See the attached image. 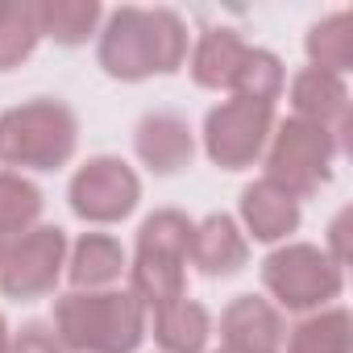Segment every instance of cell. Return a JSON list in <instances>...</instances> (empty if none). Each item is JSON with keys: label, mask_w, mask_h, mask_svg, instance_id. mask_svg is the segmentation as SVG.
I'll use <instances>...</instances> for the list:
<instances>
[{"label": "cell", "mask_w": 353, "mask_h": 353, "mask_svg": "<svg viewBox=\"0 0 353 353\" xmlns=\"http://www.w3.org/2000/svg\"><path fill=\"white\" fill-rule=\"evenodd\" d=\"M188 21L174 9L121 5L96 34V59L108 79L141 83L150 75H174L188 63Z\"/></svg>", "instance_id": "obj_1"}, {"label": "cell", "mask_w": 353, "mask_h": 353, "mask_svg": "<svg viewBox=\"0 0 353 353\" xmlns=\"http://www.w3.org/2000/svg\"><path fill=\"white\" fill-rule=\"evenodd\" d=\"M145 307L133 291H67L54 299L50 332L67 353H137L145 341Z\"/></svg>", "instance_id": "obj_2"}, {"label": "cell", "mask_w": 353, "mask_h": 353, "mask_svg": "<svg viewBox=\"0 0 353 353\" xmlns=\"http://www.w3.org/2000/svg\"><path fill=\"white\" fill-rule=\"evenodd\" d=\"M196 221L179 208H158L137 229V250L129 262V291L145 316L188 299V262H192Z\"/></svg>", "instance_id": "obj_3"}, {"label": "cell", "mask_w": 353, "mask_h": 353, "mask_svg": "<svg viewBox=\"0 0 353 353\" xmlns=\"http://www.w3.org/2000/svg\"><path fill=\"white\" fill-rule=\"evenodd\" d=\"M79 117L59 96H34L0 112V162L21 170H59L75 158Z\"/></svg>", "instance_id": "obj_4"}, {"label": "cell", "mask_w": 353, "mask_h": 353, "mask_svg": "<svg viewBox=\"0 0 353 353\" xmlns=\"http://www.w3.org/2000/svg\"><path fill=\"white\" fill-rule=\"evenodd\" d=\"M341 145L328 129L287 117L274 121V133L266 141V174L274 188H283L295 200H312L320 196V188L332 183V162H336Z\"/></svg>", "instance_id": "obj_5"}, {"label": "cell", "mask_w": 353, "mask_h": 353, "mask_svg": "<svg viewBox=\"0 0 353 353\" xmlns=\"http://www.w3.org/2000/svg\"><path fill=\"white\" fill-rule=\"evenodd\" d=\"M262 287L283 312H320L332 307L345 291V270L312 241H283L262 262Z\"/></svg>", "instance_id": "obj_6"}, {"label": "cell", "mask_w": 353, "mask_h": 353, "mask_svg": "<svg viewBox=\"0 0 353 353\" xmlns=\"http://www.w3.org/2000/svg\"><path fill=\"white\" fill-rule=\"evenodd\" d=\"M67 233L59 225H34L21 237L9 241V254L0 262V291L17 303H34L54 295L63 270H67Z\"/></svg>", "instance_id": "obj_7"}, {"label": "cell", "mask_w": 353, "mask_h": 353, "mask_svg": "<svg viewBox=\"0 0 353 353\" xmlns=\"http://www.w3.org/2000/svg\"><path fill=\"white\" fill-rule=\"evenodd\" d=\"M274 104H254V100H221L204 117V154L221 170H245L266 154V141L274 133Z\"/></svg>", "instance_id": "obj_8"}, {"label": "cell", "mask_w": 353, "mask_h": 353, "mask_svg": "<svg viewBox=\"0 0 353 353\" xmlns=\"http://www.w3.org/2000/svg\"><path fill=\"white\" fill-rule=\"evenodd\" d=\"M71 212L88 225H117L125 221L137 200H141V179L137 170L117 158V154H100L88 158L75 174H71V188H67Z\"/></svg>", "instance_id": "obj_9"}, {"label": "cell", "mask_w": 353, "mask_h": 353, "mask_svg": "<svg viewBox=\"0 0 353 353\" xmlns=\"http://www.w3.org/2000/svg\"><path fill=\"white\" fill-rule=\"evenodd\" d=\"M133 154L154 174H179L196 158V133H192L188 117L170 112V108H158V112H145L137 121V129H133Z\"/></svg>", "instance_id": "obj_10"}, {"label": "cell", "mask_w": 353, "mask_h": 353, "mask_svg": "<svg viewBox=\"0 0 353 353\" xmlns=\"http://www.w3.org/2000/svg\"><path fill=\"white\" fill-rule=\"evenodd\" d=\"M291 117L312 121L320 129H328L336 137V145L345 150V129H349V88L345 75L320 71V67H303L291 79Z\"/></svg>", "instance_id": "obj_11"}, {"label": "cell", "mask_w": 353, "mask_h": 353, "mask_svg": "<svg viewBox=\"0 0 353 353\" xmlns=\"http://www.w3.org/2000/svg\"><path fill=\"white\" fill-rule=\"evenodd\" d=\"M221 336L233 353H283L287 320L283 312L262 295H237L221 312Z\"/></svg>", "instance_id": "obj_12"}, {"label": "cell", "mask_w": 353, "mask_h": 353, "mask_svg": "<svg viewBox=\"0 0 353 353\" xmlns=\"http://www.w3.org/2000/svg\"><path fill=\"white\" fill-rule=\"evenodd\" d=\"M241 233L254 237V241H266V245H283L295 229H299V200L287 196L283 188H274L270 179H254L245 192H241Z\"/></svg>", "instance_id": "obj_13"}, {"label": "cell", "mask_w": 353, "mask_h": 353, "mask_svg": "<svg viewBox=\"0 0 353 353\" xmlns=\"http://www.w3.org/2000/svg\"><path fill=\"white\" fill-rule=\"evenodd\" d=\"M250 262V237L229 212H212L192 233V266L208 279H229Z\"/></svg>", "instance_id": "obj_14"}, {"label": "cell", "mask_w": 353, "mask_h": 353, "mask_svg": "<svg viewBox=\"0 0 353 353\" xmlns=\"http://www.w3.org/2000/svg\"><path fill=\"white\" fill-rule=\"evenodd\" d=\"M129 270L125 245L108 233H83L71 250H67V279L71 291H108L112 283H121V274Z\"/></svg>", "instance_id": "obj_15"}, {"label": "cell", "mask_w": 353, "mask_h": 353, "mask_svg": "<svg viewBox=\"0 0 353 353\" xmlns=\"http://www.w3.org/2000/svg\"><path fill=\"white\" fill-rule=\"evenodd\" d=\"M245 50H250V42L237 30H229V26L204 30L200 42H196V50H192V67H188L192 79H196V88H204V92L229 88L233 75H237V67H241V59H245Z\"/></svg>", "instance_id": "obj_16"}, {"label": "cell", "mask_w": 353, "mask_h": 353, "mask_svg": "<svg viewBox=\"0 0 353 353\" xmlns=\"http://www.w3.org/2000/svg\"><path fill=\"white\" fill-rule=\"evenodd\" d=\"M145 332H154V345L162 353H204L212 336V316L200 299H179L154 312Z\"/></svg>", "instance_id": "obj_17"}, {"label": "cell", "mask_w": 353, "mask_h": 353, "mask_svg": "<svg viewBox=\"0 0 353 353\" xmlns=\"http://www.w3.org/2000/svg\"><path fill=\"white\" fill-rule=\"evenodd\" d=\"M34 9L42 38H50L54 46H83L100 34L104 21L100 0H34Z\"/></svg>", "instance_id": "obj_18"}, {"label": "cell", "mask_w": 353, "mask_h": 353, "mask_svg": "<svg viewBox=\"0 0 353 353\" xmlns=\"http://www.w3.org/2000/svg\"><path fill=\"white\" fill-rule=\"evenodd\" d=\"M287 353H349L353 349V320L341 303L307 312L295 328H287Z\"/></svg>", "instance_id": "obj_19"}, {"label": "cell", "mask_w": 353, "mask_h": 353, "mask_svg": "<svg viewBox=\"0 0 353 353\" xmlns=\"http://www.w3.org/2000/svg\"><path fill=\"white\" fill-rule=\"evenodd\" d=\"M303 50H307V67L345 75V71L353 67V17H349L345 9L328 13L324 21H316V26L307 30Z\"/></svg>", "instance_id": "obj_20"}, {"label": "cell", "mask_w": 353, "mask_h": 353, "mask_svg": "<svg viewBox=\"0 0 353 353\" xmlns=\"http://www.w3.org/2000/svg\"><path fill=\"white\" fill-rule=\"evenodd\" d=\"M42 42L34 0H0V71L21 67Z\"/></svg>", "instance_id": "obj_21"}, {"label": "cell", "mask_w": 353, "mask_h": 353, "mask_svg": "<svg viewBox=\"0 0 353 353\" xmlns=\"http://www.w3.org/2000/svg\"><path fill=\"white\" fill-rule=\"evenodd\" d=\"M283 88H287V71H283L279 54L262 50V46L245 50V59H241V67L229 83V92L237 100H254V104H274L283 96Z\"/></svg>", "instance_id": "obj_22"}, {"label": "cell", "mask_w": 353, "mask_h": 353, "mask_svg": "<svg viewBox=\"0 0 353 353\" xmlns=\"http://www.w3.org/2000/svg\"><path fill=\"white\" fill-rule=\"evenodd\" d=\"M42 188L17 170H0V233L21 237L42 216Z\"/></svg>", "instance_id": "obj_23"}, {"label": "cell", "mask_w": 353, "mask_h": 353, "mask_svg": "<svg viewBox=\"0 0 353 353\" xmlns=\"http://www.w3.org/2000/svg\"><path fill=\"white\" fill-rule=\"evenodd\" d=\"M9 353H67V349L59 345V336L46 324H26L21 332H13Z\"/></svg>", "instance_id": "obj_24"}, {"label": "cell", "mask_w": 353, "mask_h": 353, "mask_svg": "<svg viewBox=\"0 0 353 353\" xmlns=\"http://www.w3.org/2000/svg\"><path fill=\"white\" fill-rule=\"evenodd\" d=\"M345 225H349V212H341V216L328 225V245H324V254H328L336 266H345Z\"/></svg>", "instance_id": "obj_25"}, {"label": "cell", "mask_w": 353, "mask_h": 353, "mask_svg": "<svg viewBox=\"0 0 353 353\" xmlns=\"http://www.w3.org/2000/svg\"><path fill=\"white\" fill-rule=\"evenodd\" d=\"M9 341H13V332H9L5 316H0V353H9Z\"/></svg>", "instance_id": "obj_26"}, {"label": "cell", "mask_w": 353, "mask_h": 353, "mask_svg": "<svg viewBox=\"0 0 353 353\" xmlns=\"http://www.w3.org/2000/svg\"><path fill=\"white\" fill-rule=\"evenodd\" d=\"M9 241H13L9 233H0V262H5V254H9Z\"/></svg>", "instance_id": "obj_27"}, {"label": "cell", "mask_w": 353, "mask_h": 353, "mask_svg": "<svg viewBox=\"0 0 353 353\" xmlns=\"http://www.w3.org/2000/svg\"><path fill=\"white\" fill-rule=\"evenodd\" d=\"M216 353H233V349H225V345H221V349H216Z\"/></svg>", "instance_id": "obj_28"}]
</instances>
